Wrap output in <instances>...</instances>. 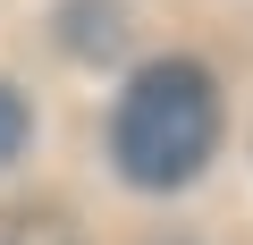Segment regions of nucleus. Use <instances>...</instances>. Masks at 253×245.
Here are the masks:
<instances>
[{
    "label": "nucleus",
    "mask_w": 253,
    "mask_h": 245,
    "mask_svg": "<svg viewBox=\"0 0 253 245\" xmlns=\"http://www.w3.org/2000/svg\"><path fill=\"white\" fill-rule=\"evenodd\" d=\"M0 245H84L51 203H0Z\"/></svg>",
    "instance_id": "obj_2"
},
{
    "label": "nucleus",
    "mask_w": 253,
    "mask_h": 245,
    "mask_svg": "<svg viewBox=\"0 0 253 245\" xmlns=\"http://www.w3.org/2000/svg\"><path fill=\"white\" fill-rule=\"evenodd\" d=\"M26 136H34V118H26V101H17L9 85H0V161H17V152H26Z\"/></svg>",
    "instance_id": "obj_3"
},
{
    "label": "nucleus",
    "mask_w": 253,
    "mask_h": 245,
    "mask_svg": "<svg viewBox=\"0 0 253 245\" xmlns=\"http://www.w3.org/2000/svg\"><path fill=\"white\" fill-rule=\"evenodd\" d=\"M211 144H219V93L194 59H152L110 110V161L126 186L169 195L211 161Z\"/></svg>",
    "instance_id": "obj_1"
}]
</instances>
